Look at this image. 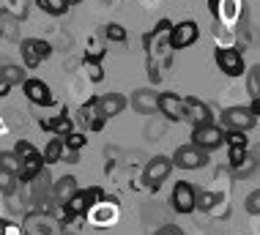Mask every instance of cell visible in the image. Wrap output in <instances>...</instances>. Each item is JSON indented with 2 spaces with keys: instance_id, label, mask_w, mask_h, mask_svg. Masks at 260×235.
Masks as SVG:
<instances>
[{
  "instance_id": "9c48e42d",
  "label": "cell",
  "mask_w": 260,
  "mask_h": 235,
  "mask_svg": "<svg viewBox=\"0 0 260 235\" xmlns=\"http://www.w3.org/2000/svg\"><path fill=\"white\" fill-rule=\"evenodd\" d=\"M194 200H198V189H194L192 183H189V181H178V183H175V189L170 194V203H173L175 211H178V213H192L194 208H198Z\"/></svg>"
},
{
  "instance_id": "44dd1931",
  "label": "cell",
  "mask_w": 260,
  "mask_h": 235,
  "mask_svg": "<svg viewBox=\"0 0 260 235\" xmlns=\"http://www.w3.org/2000/svg\"><path fill=\"white\" fill-rule=\"evenodd\" d=\"M41 156H44V164H58V161L63 159V140H60V137L50 140Z\"/></svg>"
},
{
  "instance_id": "83f0119b",
  "label": "cell",
  "mask_w": 260,
  "mask_h": 235,
  "mask_svg": "<svg viewBox=\"0 0 260 235\" xmlns=\"http://www.w3.org/2000/svg\"><path fill=\"white\" fill-rule=\"evenodd\" d=\"M85 145H88V137L82 131H72V134L63 137V148H66V151H82Z\"/></svg>"
},
{
  "instance_id": "8992f818",
  "label": "cell",
  "mask_w": 260,
  "mask_h": 235,
  "mask_svg": "<svg viewBox=\"0 0 260 235\" xmlns=\"http://www.w3.org/2000/svg\"><path fill=\"white\" fill-rule=\"evenodd\" d=\"M198 39H200V27H198V22H192V19H184V22L173 25L170 39H167V47H170V49H186V47H192Z\"/></svg>"
},
{
  "instance_id": "e0dca14e",
  "label": "cell",
  "mask_w": 260,
  "mask_h": 235,
  "mask_svg": "<svg viewBox=\"0 0 260 235\" xmlns=\"http://www.w3.org/2000/svg\"><path fill=\"white\" fill-rule=\"evenodd\" d=\"M39 126H41V129H47V131H52L55 137H66V134L74 131V123H72V118H69L66 110H63L58 118H41Z\"/></svg>"
},
{
  "instance_id": "4316f807",
  "label": "cell",
  "mask_w": 260,
  "mask_h": 235,
  "mask_svg": "<svg viewBox=\"0 0 260 235\" xmlns=\"http://www.w3.org/2000/svg\"><path fill=\"white\" fill-rule=\"evenodd\" d=\"M0 170H9V173L19 175V170H22V161L14 156V151H0Z\"/></svg>"
},
{
  "instance_id": "7a4b0ae2",
  "label": "cell",
  "mask_w": 260,
  "mask_h": 235,
  "mask_svg": "<svg viewBox=\"0 0 260 235\" xmlns=\"http://www.w3.org/2000/svg\"><path fill=\"white\" fill-rule=\"evenodd\" d=\"M170 173H173V159L170 156H153L148 164H145L143 181H145V186H148L151 191H156L161 183L170 178Z\"/></svg>"
},
{
  "instance_id": "f546056e",
  "label": "cell",
  "mask_w": 260,
  "mask_h": 235,
  "mask_svg": "<svg viewBox=\"0 0 260 235\" xmlns=\"http://www.w3.org/2000/svg\"><path fill=\"white\" fill-rule=\"evenodd\" d=\"M104 36H107V41L123 44V41H126V27L118 25V22H110V25H104Z\"/></svg>"
},
{
  "instance_id": "ac0fdd59",
  "label": "cell",
  "mask_w": 260,
  "mask_h": 235,
  "mask_svg": "<svg viewBox=\"0 0 260 235\" xmlns=\"http://www.w3.org/2000/svg\"><path fill=\"white\" fill-rule=\"evenodd\" d=\"M170 30H173V22H170V19H159L156 27H153V33H145V39H143L145 49L151 52L153 44H161V41L167 44V39H170Z\"/></svg>"
},
{
  "instance_id": "7402d4cb",
  "label": "cell",
  "mask_w": 260,
  "mask_h": 235,
  "mask_svg": "<svg viewBox=\"0 0 260 235\" xmlns=\"http://www.w3.org/2000/svg\"><path fill=\"white\" fill-rule=\"evenodd\" d=\"M0 80H6L9 85H22L27 77H25V71L19 69V66H14V63H6V66H0Z\"/></svg>"
},
{
  "instance_id": "e575fe53",
  "label": "cell",
  "mask_w": 260,
  "mask_h": 235,
  "mask_svg": "<svg viewBox=\"0 0 260 235\" xmlns=\"http://www.w3.org/2000/svg\"><path fill=\"white\" fill-rule=\"evenodd\" d=\"M153 235H186V232L181 230L178 224H165V227H159V230L153 232Z\"/></svg>"
},
{
  "instance_id": "7c38bea8",
  "label": "cell",
  "mask_w": 260,
  "mask_h": 235,
  "mask_svg": "<svg viewBox=\"0 0 260 235\" xmlns=\"http://www.w3.org/2000/svg\"><path fill=\"white\" fill-rule=\"evenodd\" d=\"M22 90H25V96H27V102L30 104H41V107H50L55 98H52V90H50V85H47L44 80H25L22 82Z\"/></svg>"
},
{
  "instance_id": "f35d334b",
  "label": "cell",
  "mask_w": 260,
  "mask_h": 235,
  "mask_svg": "<svg viewBox=\"0 0 260 235\" xmlns=\"http://www.w3.org/2000/svg\"><path fill=\"white\" fill-rule=\"evenodd\" d=\"M9 227H11L9 219H0V235H6V232H9Z\"/></svg>"
},
{
  "instance_id": "1f68e13d",
  "label": "cell",
  "mask_w": 260,
  "mask_h": 235,
  "mask_svg": "<svg viewBox=\"0 0 260 235\" xmlns=\"http://www.w3.org/2000/svg\"><path fill=\"white\" fill-rule=\"evenodd\" d=\"M224 142H228V148H247L249 145L247 131H224Z\"/></svg>"
},
{
  "instance_id": "7bdbcfd3",
  "label": "cell",
  "mask_w": 260,
  "mask_h": 235,
  "mask_svg": "<svg viewBox=\"0 0 260 235\" xmlns=\"http://www.w3.org/2000/svg\"><path fill=\"white\" fill-rule=\"evenodd\" d=\"M249 153H252V156H255V159L260 161V142H257V145H255V148H252V151H249Z\"/></svg>"
},
{
  "instance_id": "4fadbf2b",
  "label": "cell",
  "mask_w": 260,
  "mask_h": 235,
  "mask_svg": "<svg viewBox=\"0 0 260 235\" xmlns=\"http://www.w3.org/2000/svg\"><path fill=\"white\" fill-rule=\"evenodd\" d=\"M126 96L123 93H102V96H96V107H99V112L104 118H115V115H121V112L126 110Z\"/></svg>"
},
{
  "instance_id": "60d3db41",
  "label": "cell",
  "mask_w": 260,
  "mask_h": 235,
  "mask_svg": "<svg viewBox=\"0 0 260 235\" xmlns=\"http://www.w3.org/2000/svg\"><path fill=\"white\" fill-rule=\"evenodd\" d=\"M161 134V126H148V137H159Z\"/></svg>"
},
{
  "instance_id": "ab89813d",
  "label": "cell",
  "mask_w": 260,
  "mask_h": 235,
  "mask_svg": "<svg viewBox=\"0 0 260 235\" xmlns=\"http://www.w3.org/2000/svg\"><path fill=\"white\" fill-rule=\"evenodd\" d=\"M252 112H255V115H260V96L257 98H252V107H249Z\"/></svg>"
},
{
  "instance_id": "b9f144b4",
  "label": "cell",
  "mask_w": 260,
  "mask_h": 235,
  "mask_svg": "<svg viewBox=\"0 0 260 235\" xmlns=\"http://www.w3.org/2000/svg\"><path fill=\"white\" fill-rule=\"evenodd\" d=\"M9 90H11V85L6 82V80H0V96H6V93H9Z\"/></svg>"
},
{
  "instance_id": "52a82bcc",
  "label": "cell",
  "mask_w": 260,
  "mask_h": 235,
  "mask_svg": "<svg viewBox=\"0 0 260 235\" xmlns=\"http://www.w3.org/2000/svg\"><path fill=\"white\" fill-rule=\"evenodd\" d=\"M19 49H22V63L27 69H39L41 63L52 55V47L41 39H25L22 44H19Z\"/></svg>"
},
{
  "instance_id": "cb8c5ba5",
  "label": "cell",
  "mask_w": 260,
  "mask_h": 235,
  "mask_svg": "<svg viewBox=\"0 0 260 235\" xmlns=\"http://www.w3.org/2000/svg\"><path fill=\"white\" fill-rule=\"evenodd\" d=\"M257 164H260V161L249 153L247 159L241 161V164H236V167H233V175H236V178H252V175L257 173Z\"/></svg>"
},
{
  "instance_id": "d6986e66",
  "label": "cell",
  "mask_w": 260,
  "mask_h": 235,
  "mask_svg": "<svg viewBox=\"0 0 260 235\" xmlns=\"http://www.w3.org/2000/svg\"><path fill=\"white\" fill-rule=\"evenodd\" d=\"M194 205H198V211L211 213L216 205H222V194H216V191H198V200H194Z\"/></svg>"
},
{
  "instance_id": "836d02e7",
  "label": "cell",
  "mask_w": 260,
  "mask_h": 235,
  "mask_svg": "<svg viewBox=\"0 0 260 235\" xmlns=\"http://www.w3.org/2000/svg\"><path fill=\"white\" fill-rule=\"evenodd\" d=\"M228 153H230V170H233L236 164H241V161L249 156V151H247V148H230Z\"/></svg>"
},
{
  "instance_id": "d4e9b609",
  "label": "cell",
  "mask_w": 260,
  "mask_h": 235,
  "mask_svg": "<svg viewBox=\"0 0 260 235\" xmlns=\"http://www.w3.org/2000/svg\"><path fill=\"white\" fill-rule=\"evenodd\" d=\"M14 156H17L19 161H27V159H36V156H41L36 148H33V142L27 140H17V145H14Z\"/></svg>"
},
{
  "instance_id": "ee69618b",
  "label": "cell",
  "mask_w": 260,
  "mask_h": 235,
  "mask_svg": "<svg viewBox=\"0 0 260 235\" xmlns=\"http://www.w3.org/2000/svg\"><path fill=\"white\" fill-rule=\"evenodd\" d=\"M0 36H3V30H0Z\"/></svg>"
},
{
  "instance_id": "8fae6325",
  "label": "cell",
  "mask_w": 260,
  "mask_h": 235,
  "mask_svg": "<svg viewBox=\"0 0 260 235\" xmlns=\"http://www.w3.org/2000/svg\"><path fill=\"white\" fill-rule=\"evenodd\" d=\"M129 104L140 115H153V112H159V93H153V88H137Z\"/></svg>"
},
{
  "instance_id": "d6a6232c",
  "label": "cell",
  "mask_w": 260,
  "mask_h": 235,
  "mask_svg": "<svg viewBox=\"0 0 260 235\" xmlns=\"http://www.w3.org/2000/svg\"><path fill=\"white\" fill-rule=\"evenodd\" d=\"M244 208H247V213H252V216H260V189H255L252 194H247Z\"/></svg>"
},
{
  "instance_id": "5b68a950",
  "label": "cell",
  "mask_w": 260,
  "mask_h": 235,
  "mask_svg": "<svg viewBox=\"0 0 260 235\" xmlns=\"http://www.w3.org/2000/svg\"><path fill=\"white\" fill-rule=\"evenodd\" d=\"M222 123L228 126V131H249L257 123V115L249 107H228L222 112Z\"/></svg>"
},
{
  "instance_id": "f1b7e54d",
  "label": "cell",
  "mask_w": 260,
  "mask_h": 235,
  "mask_svg": "<svg viewBox=\"0 0 260 235\" xmlns=\"http://www.w3.org/2000/svg\"><path fill=\"white\" fill-rule=\"evenodd\" d=\"M85 74H88V80L90 82H102L104 80V69H102V63L96 60V58H85Z\"/></svg>"
},
{
  "instance_id": "277c9868",
  "label": "cell",
  "mask_w": 260,
  "mask_h": 235,
  "mask_svg": "<svg viewBox=\"0 0 260 235\" xmlns=\"http://www.w3.org/2000/svg\"><path fill=\"white\" fill-rule=\"evenodd\" d=\"M208 164V151H203L198 145H181L173 153V167L178 170H200Z\"/></svg>"
},
{
  "instance_id": "603a6c76",
  "label": "cell",
  "mask_w": 260,
  "mask_h": 235,
  "mask_svg": "<svg viewBox=\"0 0 260 235\" xmlns=\"http://www.w3.org/2000/svg\"><path fill=\"white\" fill-rule=\"evenodd\" d=\"M36 6L41 11L52 14V17H60V14H66L72 6H69V0H36Z\"/></svg>"
},
{
  "instance_id": "5bb4252c",
  "label": "cell",
  "mask_w": 260,
  "mask_h": 235,
  "mask_svg": "<svg viewBox=\"0 0 260 235\" xmlns=\"http://www.w3.org/2000/svg\"><path fill=\"white\" fill-rule=\"evenodd\" d=\"M159 112L167 120H184V96L175 93H159Z\"/></svg>"
},
{
  "instance_id": "484cf974",
  "label": "cell",
  "mask_w": 260,
  "mask_h": 235,
  "mask_svg": "<svg viewBox=\"0 0 260 235\" xmlns=\"http://www.w3.org/2000/svg\"><path fill=\"white\" fill-rule=\"evenodd\" d=\"M17 183H19V178L9 173V170H0V194H6V197H11L14 191H17Z\"/></svg>"
},
{
  "instance_id": "4dcf8cb0",
  "label": "cell",
  "mask_w": 260,
  "mask_h": 235,
  "mask_svg": "<svg viewBox=\"0 0 260 235\" xmlns=\"http://www.w3.org/2000/svg\"><path fill=\"white\" fill-rule=\"evenodd\" d=\"M247 90H249L252 98L260 96V63L249 69V74H247Z\"/></svg>"
},
{
  "instance_id": "3957f363",
  "label": "cell",
  "mask_w": 260,
  "mask_h": 235,
  "mask_svg": "<svg viewBox=\"0 0 260 235\" xmlns=\"http://www.w3.org/2000/svg\"><path fill=\"white\" fill-rule=\"evenodd\" d=\"M214 60L216 66L222 69V74L228 77H241L247 66H244V55L241 49H233V47H216L214 49Z\"/></svg>"
},
{
  "instance_id": "ffe728a7",
  "label": "cell",
  "mask_w": 260,
  "mask_h": 235,
  "mask_svg": "<svg viewBox=\"0 0 260 235\" xmlns=\"http://www.w3.org/2000/svg\"><path fill=\"white\" fill-rule=\"evenodd\" d=\"M66 208L74 213V216H88V211H90V205H88V194H85V189H80L77 194L72 197V200L66 203Z\"/></svg>"
},
{
  "instance_id": "2e32d148",
  "label": "cell",
  "mask_w": 260,
  "mask_h": 235,
  "mask_svg": "<svg viewBox=\"0 0 260 235\" xmlns=\"http://www.w3.org/2000/svg\"><path fill=\"white\" fill-rule=\"evenodd\" d=\"M77 191H80V186H77L74 175H63V178H58V181L52 183V197H55V203H60V205H66Z\"/></svg>"
},
{
  "instance_id": "9a60e30c",
  "label": "cell",
  "mask_w": 260,
  "mask_h": 235,
  "mask_svg": "<svg viewBox=\"0 0 260 235\" xmlns=\"http://www.w3.org/2000/svg\"><path fill=\"white\" fill-rule=\"evenodd\" d=\"M80 120L88 126L90 131H102L104 126H107V118L99 112V107H96V98H88V104L80 107Z\"/></svg>"
},
{
  "instance_id": "d590c367",
  "label": "cell",
  "mask_w": 260,
  "mask_h": 235,
  "mask_svg": "<svg viewBox=\"0 0 260 235\" xmlns=\"http://www.w3.org/2000/svg\"><path fill=\"white\" fill-rule=\"evenodd\" d=\"M148 77H151V82H153V85L161 80V74H159V69L153 66V60H148Z\"/></svg>"
},
{
  "instance_id": "8d00e7d4",
  "label": "cell",
  "mask_w": 260,
  "mask_h": 235,
  "mask_svg": "<svg viewBox=\"0 0 260 235\" xmlns=\"http://www.w3.org/2000/svg\"><path fill=\"white\" fill-rule=\"evenodd\" d=\"M208 9L214 14V19L219 22V9H222V0H208Z\"/></svg>"
},
{
  "instance_id": "6da1fadb",
  "label": "cell",
  "mask_w": 260,
  "mask_h": 235,
  "mask_svg": "<svg viewBox=\"0 0 260 235\" xmlns=\"http://www.w3.org/2000/svg\"><path fill=\"white\" fill-rule=\"evenodd\" d=\"M22 232L25 235H66L63 224L50 211H30L22 222Z\"/></svg>"
},
{
  "instance_id": "74e56055",
  "label": "cell",
  "mask_w": 260,
  "mask_h": 235,
  "mask_svg": "<svg viewBox=\"0 0 260 235\" xmlns=\"http://www.w3.org/2000/svg\"><path fill=\"white\" fill-rule=\"evenodd\" d=\"M63 159H69V164H77L80 161V151H66L63 148Z\"/></svg>"
},
{
  "instance_id": "ba28073f",
  "label": "cell",
  "mask_w": 260,
  "mask_h": 235,
  "mask_svg": "<svg viewBox=\"0 0 260 235\" xmlns=\"http://www.w3.org/2000/svg\"><path fill=\"white\" fill-rule=\"evenodd\" d=\"M224 142V131L214 123H206V126H198L192 129V145L203 148V151H216Z\"/></svg>"
},
{
  "instance_id": "30bf717a",
  "label": "cell",
  "mask_w": 260,
  "mask_h": 235,
  "mask_svg": "<svg viewBox=\"0 0 260 235\" xmlns=\"http://www.w3.org/2000/svg\"><path fill=\"white\" fill-rule=\"evenodd\" d=\"M184 120H189V123H192V129L211 123V110H208V104L200 102V98L184 96Z\"/></svg>"
}]
</instances>
